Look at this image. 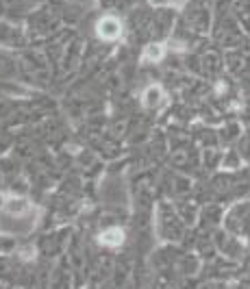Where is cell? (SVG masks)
Wrapping results in <instances>:
<instances>
[{"label":"cell","instance_id":"obj_4","mask_svg":"<svg viewBox=\"0 0 250 289\" xmlns=\"http://www.w3.org/2000/svg\"><path fill=\"white\" fill-rule=\"evenodd\" d=\"M161 100H163V89L157 87V85H152V87H148V89L144 91V105L148 107V109L161 105Z\"/></svg>","mask_w":250,"mask_h":289},{"label":"cell","instance_id":"obj_1","mask_svg":"<svg viewBox=\"0 0 250 289\" xmlns=\"http://www.w3.org/2000/svg\"><path fill=\"white\" fill-rule=\"evenodd\" d=\"M96 33H98V37H100V39L113 41V39H118L120 35H122V24H120V20H116V18H111V15H107V18H102V20L98 22Z\"/></svg>","mask_w":250,"mask_h":289},{"label":"cell","instance_id":"obj_6","mask_svg":"<svg viewBox=\"0 0 250 289\" xmlns=\"http://www.w3.org/2000/svg\"><path fill=\"white\" fill-rule=\"evenodd\" d=\"M22 257H24V259H33V257H35V250H33V248H24Z\"/></svg>","mask_w":250,"mask_h":289},{"label":"cell","instance_id":"obj_2","mask_svg":"<svg viewBox=\"0 0 250 289\" xmlns=\"http://www.w3.org/2000/svg\"><path fill=\"white\" fill-rule=\"evenodd\" d=\"M122 242H124V231L122 228H109V231H105L100 235V244L109 246V248H116V246H120Z\"/></svg>","mask_w":250,"mask_h":289},{"label":"cell","instance_id":"obj_3","mask_svg":"<svg viewBox=\"0 0 250 289\" xmlns=\"http://www.w3.org/2000/svg\"><path fill=\"white\" fill-rule=\"evenodd\" d=\"M29 209H31V205H29V200H24V198H7V202H5V211L11 215H24Z\"/></svg>","mask_w":250,"mask_h":289},{"label":"cell","instance_id":"obj_5","mask_svg":"<svg viewBox=\"0 0 250 289\" xmlns=\"http://www.w3.org/2000/svg\"><path fill=\"white\" fill-rule=\"evenodd\" d=\"M163 55H166V46L163 44H150V46L144 48V59L146 61H150V63L161 61Z\"/></svg>","mask_w":250,"mask_h":289}]
</instances>
